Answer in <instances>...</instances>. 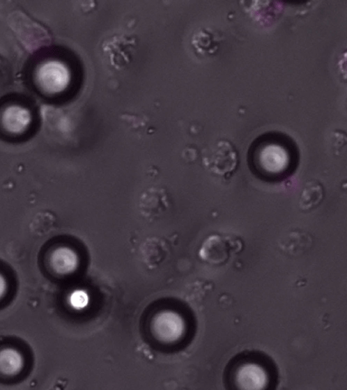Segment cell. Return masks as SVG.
I'll return each instance as SVG.
<instances>
[{"mask_svg": "<svg viewBox=\"0 0 347 390\" xmlns=\"http://www.w3.org/2000/svg\"><path fill=\"white\" fill-rule=\"evenodd\" d=\"M324 197L323 185L317 180H309L304 185L298 201L302 211L307 212L317 207Z\"/></svg>", "mask_w": 347, "mask_h": 390, "instance_id": "obj_10", "label": "cell"}, {"mask_svg": "<svg viewBox=\"0 0 347 390\" xmlns=\"http://www.w3.org/2000/svg\"><path fill=\"white\" fill-rule=\"evenodd\" d=\"M312 245L311 236L302 231H293L284 235L279 241V247L286 254L298 256Z\"/></svg>", "mask_w": 347, "mask_h": 390, "instance_id": "obj_9", "label": "cell"}, {"mask_svg": "<svg viewBox=\"0 0 347 390\" xmlns=\"http://www.w3.org/2000/svg\"><path fill=\"white\" fill-rule=\"evenodd\" d=\"M255 154L259 162L270 166L282 167L288 162L290 151L286 144L277 140H268L257 146Z\"/></svg>", "mask_w": 347, "mask_h": 390, "instance_id": "obj_6", "label": "cell"}, {"mask_svg": "<svg viewBox=\"0 0 347 390\" xmlns=\"http://www.w3.org/2000/svg\"><path fill=\"white\" fill-rule=\"evenodd\" d=\"M243 247L241 240L231 235L213 234L202 242L198 255L210 265H222L239 253Z\"/></svg>", "mask_w": 347, "mask_h": 390, "instance_id": "obj_2", "label": "cell"}, {"mask_svg": "<svg viewBox=\"0 0 347 390\" xmlns=\"http://www.w3.org/2000/svg\"><path fill=\"white\" fill-rule=\"evenodd\" d=\"M8 24L27 51L33 52L49 43V33L40 23L24 12L16 10L8 16Z\"/></svg>", "mask_w": 347, "mask_h": 390, "instance_id": "obj_1", "label": "cell"}, {"mask_svg": "<svg viewBox=\"0 0 347 390\" xmlns=\"http://www.w3.org/2000/svg\"><path fill=\"white\" fill-rule=\"evenodd\" d=\"M238 161V155L233 146L228 141H221L210 157L204 159V164L213 173L225 176L235 171Z\"/></svg>", "mask_w": 347, "mask_h": 390, "instance_id": "obj_4", "label": "cell"}, {"mask_svg": "<svg viewBox=\"0 0 347 390\" xmlns=\"http://www.w3.org/2000/svg\"><path fill=\"white\" fill-rule=\"evenodd\" d=\"M8 290V283L3 274L0 272V301L6 295Z\"/></svg>", "mask_w": 347, "mask_h": 390, "instance_id": "obj_12", "label": "cell"}, {"mask_svg": "<svg viewBox=\"0 0 347 390\" xmlns=\"http://www.w3.org/2000/svg\"><path fill=\"white\" fill-rule=\"evenodd\" d=\"M26 365L21 349L13 345H0V378L13 379L20 375Z\"/></svg>", "mask_w": 347, "mask_h": 390, "instance_id": "obj_5", "label": "cell"}, {"mask_svg": "<svg viewBox=\"0 0 347 390\" xmlns=\"http://www.w3.org/2000/svg\"><path fill=\"white\" fill-rule=\"evenodd\" d=\"M87 295L81 290L76 291L71 296V304L77 309H82L88 304Z\"/></svg>", "mask_w": 347, "mask_h": 390, "instance_id": "obj_11", "label": "cell"}, {"mask_svg": "<svg viewBox=\"0 0 347 390\" xmlns=\"http://www.w3.org/2000/svg\"><path fill=\"white\" fill-rule=\"evenodd\" d=\"M235 380L242 389H256L263 388L268 381L265 369L258 364L246 363L237 370Z\"/></svg>", "mask_w": 347, "mask_h": 390, "instance_id": "obj_7", "label": "cell"}, {"mask_svg": "<svg viewBox=\"0 0 347 390\" xmlns=\"http://www.w3.org/2000/svg\"><path fill=\"white\" fill-rule=\"evenodd\" d=\"M139 250L141 260L150 268H155L161 264L170 251L167 242L158 237L145 240Z\"/></svg>", "mask_w": 347, "mask_h": 390, "instance_id": "obj_8", "label": "cell"}, {"mask_svg": "<svg viewBox=\"0 0 347 390\" xmlns=\"http://www.w3.org/2000/svg\"><path fill=\"white\" fill-rule=\"evenodd\" d=\"M171 206V197L168 192L162 187H148L142 192L139 198V213L150 221L163 217Z\"/></svg>", "mask_w": 347, "mask_h": 390, "instance_id": "obj_3", "label": "cell"}]
</instances>
